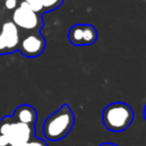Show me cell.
<instances>
[{"label":"cell","instance_id":"4fadbf2b","mask_svg":"<svg viewBox=\"0 0 146 146\" xmlns=\"http://www.w3.org/2000/svg\"><path fill=\"white\" fill-rule=\"evenodd\" d=\"M16 3H17V1L16 0H6V6H7V8H9V9H15L17 6H16Z\"/></svg>","mask_w":146,"mask_h":146},{"label":"cell","instance_id":"9a60e30c","mask_svg":"<svg viewBox=\"0 0 146 146\" xmlns=\"http://www.w3.org/2000/svg\"><path fill=\"white\" fill-rule=\"evenodd\" d=\"M144 117L146 120V105H145V108H144Z\"/></svg>","mask_w":146,"mask_h":146},{"label":"cell","instance_id":"52a82bcc","mask_svg":"<svg viewBox=\"0 0 146 146\" xmlns=\"http://www.w3.org/2000/svg\"><path fill=\"white\" fill-rule=\"evenodd\" d=\"M21 34L13 22H6L0 27V55L11 54L18 50Z\"/></svg>","mask_w":146,"mask_h":146},{"label":"cell","instance_id":"9c48e42d","mask_svg":"<svg viewBox=\"0 0 146 146\" xmlns=\"http://www.w3.org/2000/svg\"><path fill=\"white\" fill-rule=\"evenodd\" d=\"M64 0H41V5H42V13H49V11H54L56 10L58 7H60L63 5Z\"/></svg>","mask_w":146,"mask_h":146},{"label":"cell","instance_id":"5b68a950","mask_svg":"<svg viewBox=\"0 0 146 146\" xmlns=\"http://www.w3.org/2000/svg\"><path fill=\"white\" fill-rule=\"evenodd\" d=\"M46 46V39L40 32H29L21 36L18 50L27 58H35L44 51Z\"/></svg>","mask_w":146,"mask_h":146},{"label":"cell","instance_id":"5bb4252c","mask_svg":"<svg viewBox=\"0 0 146 146\" xmlns=\"http://www.w3.org/2000/svg\"><path fill=\"white\" fill-rule=\"evenodd\" d=\"M99 146H117V145L112 144V143H104V144H100Z\"/></svg>","mask_w":146,"mask_h":146},{"label":"cell","instance_id":"8992f818","mask_svg":"<svg viewBox=\"0 0 146 146\" xmlns=\"http://www.w3.org/2000/svg\"><path fill=\"white\" fill-rule=\"evenodd\" d=\"M68 41L76 47L90 46L98 39V32L91 24H75L68 31Z\"/></svg>","mask_w":146,"mask_h":146},{"label":"cell","instance_id":"7a4b0ae2","mask_svg":"<svg viewBox=\"0 0 146 146\" xmlns=\"http://www.w3.org/2000/svg\"><path fill=\"white\" fill-rule=\"evenodd\" d=\"M135 119L133 110L125 103L116 102L107 105L102 114V121L105 128L113 132L127 130Z\"/></svg>","mask_w":146,"mask_h":146},{"label":"cell","instance_id":"6da1fadb","mask_svg":"<svg viewBox=\"0 0 146 146\" xmlns=\"http://www.w3.org/2000/svg\"><path fill=\"white\" fill-rule=\"evenodd\" d=\"M74 114L67 104L62 105L59 110L50 114L42 127L43 136L51 141H58L65 138L74 125Z\"/></svg>","mask_w":146,"mask_h":146},{"label":"cell","instance_id":"30bf717a","mask_svg":"<svg viewBox=\"0 0 146 146\" xmlns=\"http://www.w3.org/2000/svg\"><path fill=\"white\" fill-rule=\"evenodd\" d=\"M21 2H24L25 5H27L33 11L40 14L43 16L42 13V5H41V0H21Z\"/></svg>","mask_w":146,"mask_h":146},{"label":"cell","instance_id":"3957f363","mask_svg":"<svg viewBox=\"0 0 146 146\" xmlns=\"http://www.w3.org/2000/svg\"><path fill=\"white\" fill-rule=\"evenodd\" d=\"M0 133L3 135L11 145L26 143L35 137V127L21 123L13 115L0 119Z\"/></svg>","mask_w":146,"mask_h":146},{"label":"cell","instance_id":"ba28073f","mask_svg":"<svg viewBox=\"0 0 146 146\" xmlns=\"http://www.w3.org/2000/svg\"><path fill=\"white\" fill-rule=\"evenodd\" d=\"M14 119L21 123H24V124H29V125H34L35 127V123H36V120H38V114H36V111L33 106L29 105V104H23V105H19L14 114H13Z\"/></svg>","mask_w":146,"mask_h":146},{"label":"cell","instance_id":"8fae6325","mask_svg":"<svg viewBox=\"0 0 146 146\" xmlns=\"http://www.w3.org/2000/svg\"><path fill=\"white\" fill-rule=\"evenodd\" d=\"M11 146H48V144L43 139L34 137L26 143H21V144H16V145H11Z\"/></svg>","mask_w":146,"mask_h":146},{"label":"cell","instance_id":"277c9868","mask_svg":"<svg viewBox=\"0 0 146 146\" xmlns=\"http://www.w3.org/2000/svg\"><path fill=\"white\" fill-rule=\"evenodd\" d=\"M11 22L18 27V30L21 29L26 32H40L43 27L42 15L33 11L27 5L21 1L14 9Z\"/></svg>","mask_w":146,"mask_h":146},{"label":"cell","instance_id":"7c38bea8","mask_svg":"<svg viewBox=\"0 0 146 146\" xmlns=\"http://www.w3.org/2000/svg\"><path fill=\"white\" fill-rule=\"evenodd\" d=\"M0 146H10L9 140L1 133H0Z\"/></svg>","mask_w":146,"mask_h":146}]
</instances>
